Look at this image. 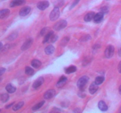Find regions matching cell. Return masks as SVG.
Instances as JSON below:
<instances>
[{
  "instance_id": "3957f363",
  "label": "cell",
  "mask_w": 121,
  "mask_h": 113,
  "mask_svg": "<svg viewBox=\"0 0 121 113\" xmlns=\"http://www.w3.org/2000/svg\"><path fill=\"white\" fill-rule=\"evenodd\" d=\"M60 16V9L58 7H54L50 14V19L51 21H54L57 20Z\"/></svg>"
},
{
  "instance_id": "d590c367",
  "label": "cell",
  "mask_w": 121,
  "mask_h": 113,
  "mask_svg": "<svg viewBox=\"0 0 121 113\" xmlns=\"http://www.w3.org/2000/svg\"><path fill=\"white\" fill-rule=\"evenodd\" d=\"M13 104H14V102H13V103H11V104H10L8 105H7V106H6V107H5V108H7V109H8V108H10V107H11L12 105H13Z\"/></svg>"
},
{
  "instance_id": "836d02e7",
  "label": "cell",
  "mask_w": 121,
  "mask_h": 113,
  "mask_svg": "<svg viewBox=\"0 0 121 113\" xmlns=\"http://www.w3.org/2000/svg\"><path fill=\"white\" fill-rule=\"evenodd\" d=\"M5 70H6L5 68H1V69H0V72H1V76H2V74H3L4 73H5Z\"/></svg>"
},
{
  "instance_id": "603a6c76",
  "label": "cell",
  "mask_w": 121,
  "mask_h": 113,
  "mask_svg": "<svg viewBox=\"0 0 121 113\" xmlns=\"http://www.w3.org/2000/svg\"><path fill=\"white\" fill-rule=\"evenodd\" d=\"M9 96L8 94L7 93H5V94H1V101H2V102L5 103V102H7L9 100Z\"/></svg>"
},
{
  "instance_id": "8fae6325",
  "label": "cell",
  "mask_w": 121,
  "mask_h": 113,
  "mask_svg": "<svg viewBox=\"0 0 121 113\" xmlns=\"http://www.w3.org/2000/svg\"><path fill=\"white\" fill-rule=\"evenodd\" d=\"M67 81V78L66 77L63 76L60 78L58 82L56 84V87L57 88H61V87H63L65 85V84L66 83Z\"/></svg>"
},
{
  "instance_id": "5bb4252c",
  "label": "cell",
  "mask_w": 121,
  "mask_h": 113,
  "mask_svg": "<svg viewBox=\"0 0 121 113\" xmlns=\"http://www.w3.org/2000/svg\"><path fill=\"white\" fill-rule=\"evenodd\" d=\"M10 14V11L8 9H1L0 11V18L1 19H5L9 16Z\"/></svg>"
},
{
  "instance_id": "484cf974",
  "label": "cell",
  "mask_w": 121,
  "mask_h": 113,
  "mask_svg": "<svg viewBox=\"0 0 121 113\" xmlns=\"http://www.w3.org/2000/svg\"><path fill=\"white\" fill-rule=\"evenodd\" d=\"M24 104V102L23 101H21V102H18V104H15V105L13 107V110L14 111H17L18 109H20L21 107H22V106Z\"/></svg>"
},
{
  "instance_id": "ba28073f",
  "label": "cell",
  "mask_w": 121,
  "mask_h": 113,
  "mask_svg": "<svg viewBox=\"0 0 121 113\" xmlns=\"http://www.w3.org/2000/svg\"><path fill=\"white\" fill-rule=\"evenodd\" d=\"M56 94V91L54 89H49V90L47 91L46 93L44 94V98L46 100H49V99L52 98L54 97V95Z\"/></svg>"
},
{
  "instance_id": "1f68e13d",
  "label": "cell",
  "mask_w": 121,
  "mask_h": 113,
  "mask_svg": "<svg viewBox=\"0 0 121 113\" xmlns=\"http://www.w3.org/2000/svg\"><path fill=\"white\" fill-rule=\"evenodd\" d=\"M108 11H109V9L107 7H102V8H100V12L104 13V14L108 13Z\"/></svg>"
},
{
  "instance_id": "44dd1931",
  "label": "cell",
  "mask_w": 121,
  "mask_h": 113,
  "mask_svg": "<svg viewBox=\"0 0 121 113\" xmlns=\"http://www.w3.org/2000/svg\"><path fill=\"white\" fill-rule=\"evenodd\" d=\"M31 65L34 68H38L39 67H40V66L41 65V62L38 60H33L31 61Z\"/></svg>"
},
{
  "instance_id": "5b68a950",
  "label": "cell",
  "mask_w": 121,
  "mask_h": 113,
  "mask_svg": "<svg viewBox=\"0 0 121 113\" xmlns=\"http://www.w3.org/2000/svg\"><path fill=\"white\" fill-rule=\"evenodd\" d=\"M49 2L47 1H43L38 2L37 5V8L40 10L43 11L45 10L47 8H48L49 7Z\"/></svg>"
},
{
  "instance_id": "9a60e30c",
  "label": "cell",
  "mask_w": 121,
  "mask_h": 113,
  "mask_svg": "<svg viewBox=\"0 0 121 113\" xmlns=\"http://www.w3.org/2000/svg\"><path fill=\"white\" fill-rule=\"evenodd\" d=\"M98 107H99V109H100L102 111H106L108 109V107L104 101H99V103H98Z\"/></svg>"
},
{
  "instance_id": "83f0119b",
  "label": "cell",
  "mask_w": 121,
  "mask_h": 113,
  "mask_svg": "<svg viewBox=\"0 0 121 113\" xmlns=\"http://www.w3.org/2000/svg\"><path fill=\"white\" fill-rule=\"evenodd\" d=\"M69 41V38L67 37H67H65L60 42V45L62 46V47H65L67 45Z\"/></svg>"
},
{
  "instance_id": "ab89813d",
  "label": "cell",
  "mask_w": 121,
  "mask_h": 113,
  "mask_svg": "<svg viewBox=\"0 0 121 113\" xmlns=\"http://www.w3.org/2000/svg\"><path fill=\"white\" fill-rule=\"evenodd\" d=\"M120 112L121 113V108H120Z\"/></svg>"
},
{
  "instance_id": "30bf717a",
  "label": "cell",
  "mask_w": 121,
  "mask_h": 113,
  "mask_svg": "<svg viewBox=\"0 0 121 113\" xmlns=\"http://www.w3.org/2000/svg\"><path fill=\"white\" fill-rule=\"evenodd\" d=\"M26 4V0H13L11 2L9 6L11 7H15L17 6L22 5Z\"/></svg>"
},
{
  "instance_id": "d6986e66",
  "label": "cell",
  "mask_w": 121,
  "mask_h": 113,
  "mask_svg": "<svg viewBox=\"0 0 121 113\" xmlns=\"http://www.w3.org/2000/svg\"><path fill=\"white\" fill-rule=\"evenodd\" d=\"M54 34V32L52 31H50L44 36V38L43 40V43H46V42H49L50 40L51 37H52V35Z\"/></svg>"
},
{
  "instance_id": "e575fe53",
  "label": "cell",
  "mask_w": 121,
  "mask_h": 113,
  "mask_svg": "<svg viewBox=\"0 0 121 113\" xmlns=\"http://www.w3.org/2000/svg\"><path fill=\"white\" fill-rule=\"evenodd\" d=\"M118 71H119V73H121V61L120 62H119V65H118Z\"/></svg>"
},
{
  "instance_id": "d6a6232c",
  "label": "cell",
  "mask_w": 121,
  "mask_h": 113,
  "mask_svg": "<svg viewBox=\"0 0 121 113\" xmlns=\"http://www.w3.org/2000/svg\"><path fill=\"white\" fill-rule=\"evenodd\" d=\"M79 1H80V0H75V1H74V2H73V3L72 4V6H71V7H70V9H72V8H73V7H75V6L77 4H78V2H79Z\"/></svg>"
},
{
  "instance_id": "4316f807",
  "label": "cell",
  "mask_w": 121,
  "mask_h": 113,
  "mask_svg": "<svg viewBox=\"0 0 121 113\" xmlns=\"http://www.w3.org/2000/svg\"><path fill=\"white\" fill-rule=\"evenodd\" d=\"M17 36H18V33L17 32H14L11 33V34H10V35L8 36L7 40H9V41H12V40L16 38L17 37Z\"/></svg>"
},
{
  "instance_id": "7402d4cb",
  "label": "cell",
  "mask_w": 121,
  "mask_h": 113,
  "mask_svg": "<svg viewBox=\"0 0 121 113\" xmlns=\"http://www.w3.org/2000/svg\"><path fill=\"white\" fill-rule=\"evenodd\" d=\"M104 81H105V77H104L99 76L96 78L95 82V83L96 84H98L99 85H100L101 84H102Z\"/></svg>"
},
{
  "instance_id": "cb8c5ba5",
  "label": "cell",
  "mask_w": 121,
  "mask_h": 113,
  "mask_svg": "<svg viewBox=\"0 0 121 113\" xmlns=\"http://www.w3.org/2000/svg\"><path fill=\"white\" fill-rule=\"evenodd\" d=\"M25 73L28 75H33L34 74V70L30 67H26L25 69Z\"/></svg>"
},
{
  "instance_id": "ac0fdd59",
  "label": "cell",
  "mask_w": 121,
  "mask_h": 113,
  "mask_svg": "<svg viewBox=\"0 0 121 113\" xmlns=\"http://www.w3.org/2000/svg\"><path fill=\"white\" fill-rule=\"evenodd\" d=\"M45 53L47 55H50V54H53L54 51V47H53L52 45H50L47 46L44 49Z\"/></svg>"
},
{
  "instance_id": "74e56055",
  "label": "cell",
  "mask_w": 121,
  "mask_h": 113,
  "mask_svg": "<svg viewBox=\"0 0 121 113\" xmlns=\"http://www.w3.org/2000/svg\"><path fill=\"white\" fill-rule=\"evenodd\" d=\"M118 54H119V55L120 56H121V48H120L119 50V51H118Z\"/></svg>"
},
{
  "instance_id": "d4e9b609",
  "label": "cell",
  "mask_w": 121,
  "mask_h": 113,
  "mask_svg": "<svg viewBox=\"0 0 121 113\" xmlns=\"http://www.w3.org/2000/svg\"><path fill=\"white\" fill-rule=\"evenodd\" d=\"M44 103H45L44 101H41V102H39L38 104H35V105L34 106V107H33V108H32V109H33V111L38 110V109H40V108H41V107H42L43 105L44 104Z\"/></svg>"
},
{
  "instance_id": "f35d334b",
  "label": "cell",
  "mask_w": 121,
  "mask_h": 113,
  "mask_svg": "<svg viewBox=\"0 0 121 113\" xmlns=\"http://www.w3.org/2000/svg\"><path fill=\"white\" fill-rule=\"evenodd\" d=\"M119 94H120L121 95V86L119 87Z\"/></svg>"
},
{
  "instance_id": "2e32d148",
  "label": "cell",
  "mask_w": 121,
  "mask_h": 113,
  "mask_svg": "<svg viewBox=\"0 0 121 113\" xmlns=\"http://www.w3.org/2000/svg\"><path fill=\"white\" fill-rule=\"evenodd\" d=\"M95 15V13L94 12H90L85 15L84 17V20L86 22H89V21H92V19L94 18Z\"/></svg>"
},
{
  "instance_id": "f1b7e54d",
  "label": "cell",
  "mask_w": 121,
  "mask_h": 113,
  "mask_svg": "<svg viewBox=\"0 0 121 113\" xmlns=\"http://www.w3.org/2000/svg\"><path fill=\"white\" fill-rule=\"evenodd\" d=\"M49 31V28H47V27L44 28H43V29L41 31V32H40V35H41V36H43V35H46Z\"/></svg>"
},
{
  "instance_id": "8992f818",
  "label": "cell",
  "mask_w": 121,
  "mask_h": 113,
  "mask_svg": "<svg viewBox=\"0 0 121 113\" xmlns=\"http://www.w3.org/2000/svg\"><path fill=\"white\" fill-rule=\"evenodd\" d=\"M33 42V40L31 38H30L27 39L25 42H24V44H22V45L21 46V50L22 51H26L27 50V49L30 48L31 47V45H32Z\"/></svg>"
},
{
  "instance_id": "f546056e",
  "label": "cell",
  "mask_w": 121,
  "mask_h": 113,
  "mask_svg": "<svg viewBox=\"0 0 121 113\" xmlns=\"http://www.w3.org/2000/svg\"><path fill=\"white\" fill-rule=\"evenodd\" d=\"M58 39V36L57 35H55V34H53V35L51 37L50 40L49 42H52V43H54Z\"/></svg>"
},
{
  "instance_id": "4dcf8cb0",
  "label": "cell",
  "mask_w": 121,
  "mask_h": 113,
  "mask_svg": "<svg viewBox=\"0 0 121 113\" xmlns=\"http://www.w3.org/2000/svg\"><path fill=\"white\" fill-rule=\"evenodd\" d=\"M91 36H90L89 35H85V36H83L82 37L80 41H82V42L87 41H88L89 40H90V39H91Z\"/></svg>"
},
{
  "instance_id": "7a4b0ae2",
  "label": "cell",
  "mask_w": 121,
  "mask_h": 113,
  "mask_svg": "<svg viewBox=\"0 0 121 113\" xmlns=\"http://www.w3.org/2000/svg\"><path fill=\"white\" fill-rule=\"evenodd\" d=\"M67 22L65 20H61L57 21L56 23L54 24L53 28L56 31H60L61 29H64L65 27L67 26Z\"/></svg>"
},
{
  "instance_id": "277c9868",
  "label": "cell",
  "mask_w": 121,
  "mask_h": 113,
  "mask_svg": "<svg viewBox=\"0 0 121 113\" xmlns=\"http://www.w3.org/2000/svg\"><path fill=\"white\" fill-rule=\"evenodd\" d=\"M115 48L114 47L111 45L108 46L106 47V49L105 51V57L107 58H111L113 56V54H114Z\"/></svg>"
},
{
  "instance_id": "ffe728a7",
  "label": "cell",
  "mask_w": 121,
  "mask_h": 113,
  "mask_svg": "<svg viewBox=\"0 0 121 113\" xmlns=\"http://www.w3.org/2000/svg\"><path fill=\"white\" fill-rule=\"evenodd\" d=\"M77 68L74 65H71L70 67H67L66 69H65V73L66 74H71V73H73L74 72L76 71Z\"/></svg>"
},
{
  "instance_id": "8d00e7d4",
  "label": "cell",
  "mask_w": 121,
  "mask_h": 113,
  "mask_svg": "<svg viewBox=\"0 0 121 113\" xmlns=\"http://www.w3.org/2000/svg\"><path fill=\"white\" fill-rule=\"evenodd\" d=\"M74 112H76V113H80V112H81V110L79 109V108H76V109H74Z\"/></svg>"
},
{
  "instance_id": "9c48e42d",
  "label": "cell",
  "mask_w": 121,
  "mask_h": 113,
  "mask_svg": "<svg viewBox=\"0 0 121 113\" xmlns=\"http://www.w3.org/2000/svg\"><path fill=\"white\" fill-rule=\"evenodd\" d=\"M31 11V8L30 7H24L21 9L19 12V15L21 16H24L28 15Z\"/></svg>"
},
{
  "instance_id": "4fadbf2b",
  "label": "cell",
  "mask_w": 121,
  "mask_h": 113,
  "mask_svg": "<svg viewBox=\"0 0 121 113\" xmlns=\"http://www.w3.org/2000/svg\"><path fill=\"white\" fill-rule=\"evenodd\" d=\"M98 88H99V87H98V85L96 84L95 83V82H92L91 84L89 87V93H91V94H94L95 93H96V91H98Z\"/></svg>"
},
{
  "instance_id": "6da1fadb",
  "label": "cell",
  "mask_w": 121,
  "mask_h": 113,
  "mask_svg": "<svg viewBox=\"0 0 121 113\" xmlns=\"http://www.w3.org/2000/svg\"><path fill=\"white\" fill-rule=\"evenodd\" d=\"M89 81V77L87 76H83L82 77L80 78L79 80H78V82H77V85L79 87V89L81 91H83L84 88H85V86L87 84Z\"/></svg>"
},
{
  "instance_id": "e0dca14e",
  "label": "cell",
  "mask_w": 121,
  "mask_h": 113,
  "mask_svg": "<svg viewBox=\"0 0 121 113\" xmlns=\"http://www.w3.org/2000/svg\"><path fill=\"white\" fill-rule=\"evenodd\" d=\"M5 89L8 93L11 94V93H14V92L16 91L17 88L16 87L13 86L11 84H8L5 87Z\"/></svg>"
},
{
  "instance_id": "7c38bea8",
  "label": "cell",
  "mask_w": 121,
  "mask_h": 113,
  "mask_svg": "<svg viewBox=\"0 0 121 113\" xmlns=\"http://www.w3.org/2000/svg\"><path fill=\"white\" fill-rule=\"evenodd\" d=\"M104 14L102 12L97 13L96 14H95V15L94 16V18H93L94 22L97 24L99 23V22H100L103 20V19H104Z\"/></svg>"
},
{
  "instance_id": "52a82bcc",
  "label": "cell",
  "mask_w": 121,
  "mask_h": 113,
  "mask_svg": "<svg viewBox=\"0 0 121 113\" xmlns=\"http://www.w3.org/2000/svg\"><path fill=\"white\" fill-rule=\"evenodd\" d=\"M44 82V79L43 77H40L38 78L33 84V87L34 88V89H37L39 87H40L43 84Z\"/></svg>"
}]
</instances>
